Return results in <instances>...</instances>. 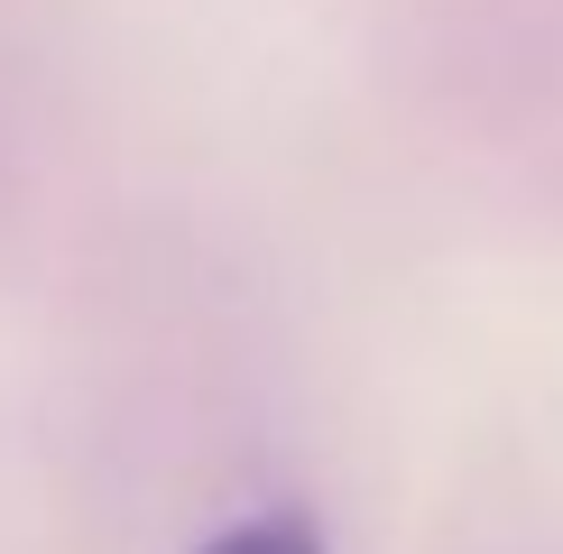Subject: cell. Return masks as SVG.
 Returning <instances> with one entry per match:
<instances>
[{
	"label": "cell",
	"mask_w": 563,
	"mask_h": 554,
	"mask_svg": "<svg viewBox=\"0 0 563 554\" xmlns=\"http://www.w3.org/2000/svg\"><path fill=\"white\" fill-rule=\"evenodd\" d=\"M203 554H323V536L305 518H241V527H222Z\"/></svg>",
	"instance_id": "obj_1"
}]
</instances>
